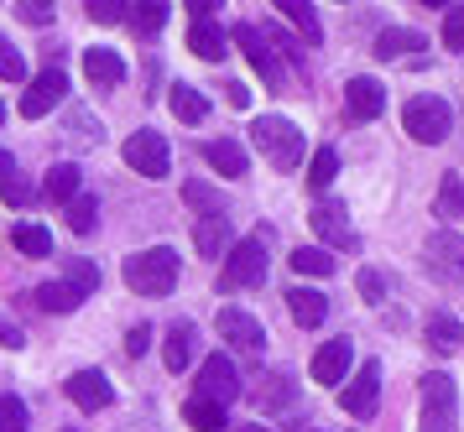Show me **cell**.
I'll return each instance as SVG.
<instances>
[{"instance_id":"obj_1","label":"cell","mask_w":464,"mask_h":432,"mask_svg":"<svg viewBox=\"0 0 464 432\" xmlns=\"http://www.w3.org/2000/svg\"><path fill=\"white\" fill-rule=\"evenodd\" d=\"M251 146L276 167V172H293V167L308 157L303 130H297L293 120H282V115H261V120H251Z\"/></svg>"},{"instance_id":"obj_2","label":"cell","mask_w":464,"mask_h":432,"mask_svg":"<svg viewBox=\"0 0 464 432\" xmlns=\"http://www.w3.org/2000/svg\"><path fill=\"white\" fill-rule=\"evenodd\" d=\"M126 287L141 292V297H168V292L178 287V250L151 245V250H141V255H130Z\"/></svg>"},{"instance_id":"obj_3","label":"cell","mask_w":464,"mask_h":432,"mask_svg":"<svg viewBox=\"0 0 464 432\" xmlns=\"http://www.w3.org/2000/svg\"><path fill=\"white\" fill-rule=\"evenodd\" d=\"M401 125H407L412 141L439 146V141L454 136V110H449V100H439V94H412L407 110H401Z\"/></svg>"},{"instance_id":"obj_4","label":"cell","mask_w":464,"mask_h":432,"mask_svg":"<svg viewBox=\"0 0 464 432\" xmlns=\"http://www.w3.org/2000/svg\"><path fill=\"white\" fill-rule=\"evenodd\" d=\"M459 386L443 370L422 375V412H418V432H459Z\"/></svg>"},{"instance_id":"obj_5","label":"cell","mask_w":464,"mask_h":432,"mask_svg":"<svg viewBox=\"0 0 464 432\" xmlns=\"http://www.w3.org/2000/svg\"><path fill=\"white\" fill-rule=\"evenodd\" d=\"M266 282V245L261 240H235L225 250V271H219V287L240 292V287H261Z\"/></svg>"},{"instance_id":"obj_6","label":"cell","mask_w":464,"mask_h":432,"mask_svg":"<svg viewBox=\"0 0 464 432\" xmlns=\"http://www.w3.org/2000/svg\"><path fill=\"white\" fill-rule=\"evenodd\" d=\"M422 271H428L439 287H464V240L454 229H439V235L422 245Z\"/></svg>"},{"instance_id":"obj_7","label":"cell","mask_w":464,"mask_h":432,"mask_svg":"<svg viewBox=\"0 0 464 432\" xmlns=\"http://www.w3.org/2000/svg\"><path fill=\"white\" fill-rule=\"evenodd\" d=\"M126 167H136L141 178H168V167H172L168 136H157V130H136V136H126Z\"/></svg>"},{"instance_id":"obj_8","label":"cell","mask_w":464,"mask_h":432,"mask_svg":"<svg viewBox=\"0 0 464 432\" xmlns=\"http://www.w3.org/2000/svg\"><path fill=\"white\" fill-rule=\"evenodd\" d=\"M214 329H219V339H225L230 350H240V354H261L266 350V329H261L246 308H219Z\"/></svg>"},{"instance_id":"obj_9","label":"cell","mask_w":464,"mask_h":432,"mask_svg":"<svg viewBox=\"0 0 464 432\" xmlns=\"http://www.w3.org/2000/svg\"><path fill=\"white\" fill-rule=\"evenodd\" d=\"M235 47H240V58L251 62L261 79L272 83V89H282V62H276V53H272V42L261 37V26H251V21H240L235 26Z\"/></svg>"},{"instance_id":"obj_10","label":"cell","mask_w":464,"mask_h":432,"mask_svg":"<svg viewBox=\"0 0 464 432\" xmlns=\"http://www.w3.org/2000/svg\"><path fill=\"white\" fill-rule=\"evenodd\" d=\"M198 396L214 401V407H230L235 396H240V375H235L230 354H209V360H204V370H198Z\"/></svg>"},{"instance_id":"obj_11","label":"cell","mask_w":464,"mask_h":432,"mask_svg":"<svg viewBox=\"0 0 464 432\" xmlns=\"http://www.w3.org/2000/svg\"><path fill=\"white\" fill-rule=\"evenodd\" d=\"M308 225H314V235L324 240V245L344 250V255H355L360 250V235L350 229V214H344L339 204H318L314 214H308Z\"/></svg>"},{"instance_id":"obj_12","label":"cell","mask_w":464,"mask_h":432,"mask_svg":"<svg viewBox=\"0 0 464 432\" xmlns=\"http://www.w3.org/2000/svg\"><path fill=\"white\" fill-rule=\"evenodd\" d=\"M376 401H381V365L371 360V365H360L355 380L339 391V407L350 417H376Z\"/></svg>"},{"instance_id":"obj_13","label":"cell","mask_w":464,"mask_h":432,"mask_svg":"<svg viewBox=\"0 0 464 432\" xmlns=\"http://www.w3.org/2000/svg\"><path fill=\"white\" fill-rule=\"evenodd\" d=\"M68 401L73 407H84V412H105L110 401H115V386H110V375L105 370H79V375H68Z\"/></svg>"},{"instance_id":"obj_14","label":"cell","mask_w":464,"mask_h":432,"mask_svg":"<svg viewBox=\"0 0 464 432\" xmlns=\"http://www.w3.org/2000/svg\"><path fill=\"white\" fill-rule=\"evenodd\" d=\"M63 94H68V79L58 73V68H47V73H37L32 89L22 94V115H26V120H43L47 110H58V104H63Z\"/></svg>"},{"instance_id":"obj_15","label":"cell","mask_w":464,"mask_h":432,"mask_svg":"<svg viewBox=\"0 0 464 432\" xmlns=\"http://www.w3.org/2000/svg\"><path fill=\"white\" fill-rule=\"evenodd\" d=\"M350 360H355V344L350 339H334V344H324L314 354V380L318 386H344V375H350Z\"/></svg>"},{"instance_id":"obj_16","label":"cell","mask_w":464,"mask_h":432,"mask_svg":"<svg viewBox=\"0 0 464 432\" xmlns=\"http://www.w3.org/2000/svg\"><path fill=\"white\" fill-rule=\"evenodd\" d=\"M344 110H350V120H376L386 110V89L376 79H350L344 83Z\"/></svg>"},{"instance_id":"obj_17","label":"cell","mask_w":464,"mask_h":432,"mask_svg":"<svg viewBox=\"0 0 464 432\" xmlns=\"http://www.w3.org/2000/svg\"><path fill=\"white\" fill-rule=\"evenodd\" d=\"M84 79L94 89H115V83L126 79V58L115 47H84Z\"/></svg>"},{"instance_id":"obj_18","label":"cell","mask_w":464,"mask_h":432,"mask_svg":"<svg viewBox=\"0 0 464 432\" xmlns=\"http://www.w3.org/2000/svg\"><path fill=\"white\" fill-rule=\"evenodd\" d=\"M422 344L433 354H459L464 344V323L454 318V312H433L428 323H422Z\"/></svg>"},{"instance_id":"obj_19","label":"cell","mask_w":464,"mask_h":432,"mask_svg":"<svg viewBox=\"0 0 464 432\" xmlns=\"http://www.w3.org/2000/svg\"><path fill=\"white\" fill-rule=\"evenodd\" d=\"M204 157H209V167L219 172V178H246V167H251V157H246V146L235 141V136L204 141Z\"/></svg>"},{"instance_id":"obj_20","label":"cell","mask_w":464,"mask_h":432,"mask_svg":"<svg viewBox=\"0 0 464 432\" xmlns=\"http://www.w3.org/2000/svg\"><path fill=\"white\" fill-rule=\"evenodd\" d=\"M287 312H293L297 329H318V323L329 318V297L314 292V287H293L287 292Z\"/></svg>"},{"instance_id":"obj_21","label":"cell","mask_w":464,"mask_h":432,"mask_svg":"<svg viewBox=\"0 0 464 432\" xmlns=\"http://www.w3.org/2000/svg\"><path fill=\"white\" fill-rule=\"evenodd\" d=\"M193 245H198V255H204V261H219V255H225V250H230V219H219V214H204V219H198V229H193Z\"/></svg>"},{"instance_id":"obj_22","label":"cell","mask_w":464,"mask_h":432,"mask_svg":"<svg viewBox=\"0 0 464 432\" xmlns=\"http://www.w3.org/2000/svg\"><path fill=\"white\" fill-rule=\"evenodd\" d=\"M188 47H193V58H204V62L225 58V32L214 26V16H204V21H193L188 26Z\"/></svg>"},{"instance_id":"obj_23","label":"cell","mask_w":464,"mask_h":432,"mask_svg":"<svg viewBox=\"0 0 464 432\" xmlns=\"http://www.w3.org/2000/svg\"><path fill=\"white\" fill-rule=\"evenodd\" d=\"M168 104H172V115H178L183 125H198L204 115H209V100H204L193 83H172V89H168Z\"/></svg>"},{"instance_id":"obj_24","label":"cell","mask_w":464,"mask_h":432,"mask_svg":"<svg viewBox=\"0 0 464 432\" xmlns=\"http://www.w3.org/2000/svg\"><path fill=\"white\" fill-rule=\"evenodd\" d=\"M43 198H53V204H73V198H79V167H73V162L47 167V178H43Z\"/></svg>"},{"instance_id":"obj_25","label":"cell","mask_w":464,"mask_h":432,"mask_svg":"<svg viewBox=\"0 0 464 432\" xmlns=\"http://www.w3.org/2000/svg\"><path fill=\"white\" fill-rule=\"evenodd\" d=\"M276 11H282V21H293L297 32H303V42H308V47H318V42H324V26H318V11L308 5V0H276Z\"/></svg>"},{"instance_id":"obj_26","label":"cell","mask_w":464,"mask_h":432,"mask_svg":"<svg viewBox=\"0 0 464 432\" xmlns=\"http://www.w3.org/2000/svg\"><path fill=\"white\" fill-rule=\"evenodd\" d=\"M407 53H422V32H412V26H392V32L376 37V58L397 62V58H407Z\"/></svg>"},{"instance_id":"obj_27","label":"cell","mask_w":464,"mask_h":432,"mask_svg":"<svg viewBox=\"0 0 464 432\" xmlns=\"http://www.w3.org/2000/svg\"><path fill=\"white\" fill-rule=\"evenodd\" d=\"M193 344H198V329H193V323H172L168 344H162V354H168V370H188Z\"/></svg>"},{"instance_id":"obj_28","label":"cell","mask_w":464,"mask_h":432,"mask_svg":"<svg viewBox=\"0 0 464 432\" xmlns=\"http://www.w3.org/2000/svg\"><path fill=\"white\" fill-rule=\"evenodd\" d=\"M183 422H188L193 432H225L230 427V422H225V407H214V401H204V396L183 401Z\"/></svg>"},{"instance_id":"obj_29","label":"cell","mask_w":464,"mask_h":432,"mask_svg":"<svg viewBox=\"0 0 464 432\" xmlns=\"http://www.w3.org/2000/svg\"><path fill=\"white\" fill-rule=\"evenodd\" d=\"M32 302H37L43 312H73L79 302H84V297H79V292L68 287V282H47V287L32 292Z\"/></svg>"},{"instance_id":"obj_30","label":"cell","mask_w":464,"mask_h":432,"mask_svg":"<svg viewBox=\"0 0 464 432\" xmlns=\"http://www.w3.org/2000/svg\"><path fill=\"white\" fill-rule=\"evenodd\" d=\"M126 21L141 32V37H157L162 26H168V5H157V0H141V5H126Z\"/></svg>"},{"instance_id":"obj_31","label":"cell","mask_w":464,"mask_h":432,"mask_svg":"<svg viewBox=\"0 0 464 432\" xmlns=\"http://www.w3.org/2000/svg\"><path fill=\"white\" fill-rule=\"evenodd\" d=\"M334 255L329 250H314V245H303V250H293V271L297 276H334Z\"/></svg>"},{"instance_id":"obj_32","label":"cell","mask_w":464,"mask_h":432,"mask_svg":"<svg viewBox=\"0 0 464 432\" xmlns=\"http://www.w3.org/2000/svg\"><path fill=\"white\" fill-rule=\"evenodd\" d=\"M63 214H68V229L73 235H94V225H100V204L89 193H79L73 204H63Z\"/></svg>"},{"instance_id":"obj_33","label":"cell","mask_w":464,"mask_h":432,"mask_svg":"<svg viewBox=\"0 0 464 432\" xmlns=\"http://www.w3.org/2000/svg\"><path fill=\"white\" fill-rule=\"evenodd\" d=\"M11 245L22 250V255H37V261H43L47 250H53V235H47L43 225H16L11 229Z\"/></svg>"},{"instance_id":"obj_34","label":"cell","mask_w":464,"mask_h":432,"mask_svg":"<svg viewBox=\"0 0 464 432\" xmlns=\"http://www.w3.org/2000/svg\"><path fill=\"white\" fill-rule=\"evenodd\" d=\"M256 401H261V407H287V401H293V375H287V370H272L266 380H261Z\"/></svg>"},{"instance_id":"obj_35","label":"cell","mask_w":464,"mask_h":432,"mask_svg":"<svg viewBox=\"0 0 464 432\" xmlns=\"http://www.w3.org/2000/svg\"><path fill=\"white\" fill-rule=\"evenodd\" d=\"M334 178H339V151H334V146H318L314 162H308V183H314V187H329Z\"/></svg>"},{"instance_id":"obj_36","label":"cell","mask_w":464,"mask_h":432,"mask_svg":"<svg viewBox=\"0 0 464 432\" xmlns=\"http://www.w3.org/2000/svg\"><path fill=\"white\" fill-rule=\"evenodd\" d=\"M454 214H464V178L459 172H449L443 178V193H439V219H454Z\"/></svg>"},{"instance_id":"obj_37","label":"cell","mask_w":464,"mask_h":432,"mask_svg":"<svg viewBox=\"0 0 464 432\" xmlns=\"http://www.w3.org/2000/svg\"><path fill=\"white\" fill-rule=\"evenodd\" d=\"M32 422H26V401L22 396H0V432H26Z\"/></svg>"},{"instance_id":"obj_38","label":"cell","mask_w":464,"mask_h":432,"mask_svg":"<svg viewBox=\"0 0 464 432\" xmlns=\"http://www.w3.org/2000/svg\"><path fill=\"white\" fill-rule=\"evenodd\" d=\"M0 79H5V83H22L26 79V58L16 53V42H11V37H0Z\"/></svg>"},{"instance_id":"obj_39","label":"cell","mask_w":464,"mask_h":432,"mask_svg":"<svg viewBox=\"0 0 464 432\" xmlns=\"http://www.w3.org/2000/svg\"><path fill=\"white\" fill-rule=\"evenodd\" d=\"M68 287L79 292V297H89V292L100 287V271L89 266V261H68Z\"/></svg>"},{"instance_id":"obj_40","label":"cell","mask_w":464,"mask_h":432,"mask_svg":"<svg viewBox=\"0 0 464 432\" xmlns=\"http://www.w3.org/2000/svg\"><path fill=\"white\" fill-rule=\"evenodd\" d=\"M443 47H454V53L464 47V5H449L443 11Z\"/></svg>"},{"instance_id":"obj_41","label":"cell","mask_w":464,"mask_h":432,"mask_svg":"<svg viewBox=\"0 0 464 432\" xmlns=\"http://www.w3.org/2000/svg\"><path fill=\"white\" fill-rule=\"evenodd\" d=\"M84 11H89V21H100V26H115V21H126V5H121V0H89Z\"/></svg>"},{"instance_id":"obj_42","label":"cell","mask_w":464,"mask_h":432,"mask_svg":"<svg viewBox=\"0 0 464 432\" xmlns=\"http://www.w3.org/2000/svg\"><path fill=\"white\" fill-rule=\"evenodd\" d=\"M0 193H5V204H11V208H26V204H32V183H22L16 172L0 183Z\"/></svg>"},{"instance_id":"obj_43","label":"cell","mask_w":464,"mask_h":432,"mask_svg":"<svg viewBox=\"0 0 464 432\" xmlns=\"http://www.w3.org/2000/svg\"><path fill=\"white\" fill-rule=\"evenodd\" d=\"M16 16H22L26 26H47V21H53V5H47V0H22Z\"/></svg>"},{"instance_id":"obj_44","label":"cell","mask_w":464,"mask_h":432,"mask_svg":"<svg viewBox=\"0 0 464 432\" xmlns=\"http://www.w3.org/2000/svg\"><path fill=\"white\" fill-rule=\"evenodd\" d=\"M147 350H151V329H147V323H136V329L126 333V354H130V360H141Z\"/></svg>"},{"instance_id":"obj_45","label":"cell","mask_w":464,"mask_h":432,"mask_svg":"<svg viewBox=\"0 0 464 432\" xmlns=\"http://www.w3.org/2000/svg\"><path fill=\"white\" fill-rule=\"evenodd\" d=\"M68 130H73V141H100V125L89 120V115H79V110L68 115Z\"/></svg>"},{"instance_id":"obj_46","label":"cell","mask_w":464,"mask_h":432,"mask_svg":"<svg viewBox=\"0 0 464 432\" xmlns=\"http://www.w3.org/2000/svg\"><path fill=\"white\" fill-rule=\"evenodd\" d=\"M360 297H365V302H381V297H386V282H381L376 271H360Z\"/></svg>"},{"instance_id":"obj_47","label":"cell","mask_w":464,"mask_h":432,"mask_svg":"<svg viewBox=\"0 0 464 432\" xmlns=\"http://www.w3.org/2000/svg\"><path fill=\"white\" fill-rule=\"evenodd\" d=\"M188 204H198V208H219V193H209L204 183H188Z\"/></svg>"},{"instance_id":"obj_48","label":"cell","mask_w":464,"mask_h":432,"mask_svg":"<svg viewBox=\"0 0 464 432\" xmlns=\"http://www.w3.org/2000/svg\"><path fill=\"white\" fill-rule=\"evenodd\" d=\"M22 344H26V339H22V329L0 318V350H22Z\"/></svg>"},{"instance_id":"obj_49","label":"cell","mask_w":464,"mask_h":432,"mask_svg":"<svg viewBox=\"0 0 464 432\" xmlns=\"http://www.w3.org/2000/svg\"><path fill=\"white\" fill-rule=\"evenodd\" d=\"M225 94H230V104H235V110H246V104H251V89H246V83H230Z\"/></svg>"},{"instance_id":"obj_50","label":"cell","mask_w":464,"mask_h":432,"mask_svg":"<svg viewBox=\"0 0 464 432\" xmlns=\"http://www.w3.org/2000/svg\"><path fill=\"white\" fill-rule=\"evenodd\" d=\"M11 172H16V162H11V151H5V146H0V183H5V178H11Z\"/></svg>"},{"instance_id":"obj_51","label":"cell","mask_w":464,"mask_h":432,"mask_svg":"<svg viewBox=\"0 0 464 432\" xmlns=\"http://www.w3.org/2000/svg\"><path fill=\"white\" fill-rule=\"evenodd\" d=\"M0 120H5V110H0Z\"/></svg>"}]
</instances>
